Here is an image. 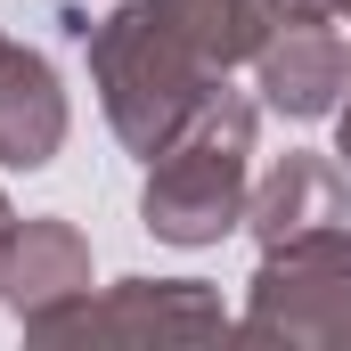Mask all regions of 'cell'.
I'll use <instances>...</instances> for the list:
<instances>
[{
    "label": "cell",
    "instance_id": "cell-1",
    "mask_svg": "<svg viewBox=\"0 0 351 351\" xmlns=\"http://www.w3.org/2000/svg\"><path fill=\"white\" fill-rule=\"evenodd\" d=\"M82 49H90V90L106 106V131L131 156L172 147L180 131L204 114V98L229 82V74L204 66V49L164 16V0H123V8L90 16Z\"/></svg>",
    "mask_w": 351,
    "mask_h": 351
},
{
    "label": "cell",
    "instance_id": "cell-2",
    "mask_svg": "<svg viewBox=\"0 0 351 351\" xmlns=\"http://www.w3.org/2000/svg\"><path fill=\"white\" fill-rule=\"evenodd\" d=\"M254 98L213 90L204 114L180 131L172 147L147 156L139 188V221L164 245H221L229 229H245V196H254Z\"/></svg>",
    "mask_w": 351,
    "mask_h": 351
},
{
    "label": "cell",
    "instance_id": "cell-3",
    "mask_svg": "<svg viewBox=\"0 0 351 351\" xmlns=\"http://www.w3.org/2000/svg\"><path fill=\"white\" fill-rule=\"evenodd\" d=\"M245 343H319L351 351V229H302L286 245H262V269L245 286Z\"/></svg>",
    "mask_w": 351,
    "mask_h": 351
},
{
    "label": "cell",
    "instance_id": "cell-4",
    "mask_svg": "<svg viewBox=\"0 0 351 351\" xmlns=\"http://www.w3.org/2000/svg\"><path fill=\"white\" fill-rule=\"evenodd\" d=\"M41 351H90V343H221L237 335V319L221 311L213 286L196 278H123L106 294H82L49 319L25 327Z\"/></svg>",
    "mask_w": 351,
    "mask_h": 351
},
{
    "label": "cell",
    "instance_id": "cell-5",
    "mask_svg": "<svg viewBox=\"0 0 351 351\" xmlns=\"http://www.w3.org/2000/svg\"><path fill=\"white\" fill-rule=\"evenodd\" d=\"M254 90H262L269 114L319 123V114L343 106V90H351V41L327 16H278V33L254 58Z\"/></svg>",
    "mask_w": 351,
    "mask_h": 351
},
{
    "label": "cell",
    "instance_id": "cell-6",
    "mask_svg": "<svg viewBox=\"0 0 351 351\" xmlns=\"http://www.w3.org/2000/svg\"><path fill=\"white\" fill-rule=\"evenodd\" d=\"M90 294V237L58 213H33V221H8L0 229V302L33 327L66 302Z\"/></svg>",
    "mask_w": 351,
    "mask_h": 351
},
{
    "label": "cell",
    "instance_id": "cell-7",
    "mask_svg": "<svg viewBox=\"0 0 351 351\" xmlns=\"http://www.w3.org/2000/svg\"><path fill=\"white\" fill-rule=\"evenodd\" d=\"M58 147H66L58 66L0 33V164L8 172H41V164H58Z\"/></svg>",
    "mask_w": 351,
    "mask_h": 351
},
{
    "label": "cell",
    "instance_id": "cell-8",
    "mask_svg": "<svg viewBox=\"0 0 351 351\" xmlns=\"http://www.w3.org/2000/svg\"><path fill=\"white\" fill-rule=\"evenodd\" d=\"M327 221H343V172H335L327 156H311V147H286V156L254 180V196H245L254 245H286V237L327 229Z\"/></svg>",
    "mask_w": 351,
    "mask_h": 351
},
{
    "label": "cell",
    "instance_id": "cell-9",
    "mask_svg": "<svg viewBox=\"0 0 351 351\" xmlns=\"http://www.w3.org/2000/svg\"><path fill=\"white\" fill-rule=\"evenodd\" d=\"M164 16L204 49L213 74H237V66L262 58V41L278 33L286 8H278V0H164Z\"/></svg>",
    "mask_w": 351,
    "mask_h": 351
},
{
    "label": "cell",
    "instance_id": "cell-10",
    "mask_svg": "<svg viewBox=\"0 0 351 351\" xmlns=\"http://www.w3.org/2000/svg\"><path fill=\"white\" fill-rule=\"evenodd\" d=\"M286 16H327V25H351V0H278Z\"/></svg>",
    "mask_w": 351,
    "mask_h": 351
},
{
    "label": "cell",
    "instance_id": "cell-11",
    "mask_svg": "<svg viewBox=\"0 0 351 351\" xmlns=\"http://www.w3.org/2000/svg\"><path fill=\"white\" fill-rule=\"evenodd\" d=\"M335 156L351 164V90H343V106H335Z\"/></svg>",
    "mask_w": 351,
    "mask_h": 351
},
{
    "label": "cell",
    "instance_id": "cell-12",
    "mask_svg": "<svg viewBox=\"0 0 351 351\" xmlns=\"http://www.w3.org/2000/svg\"><path fill=\"white\" fill-rule=\"evenodd\" d=\"M8 221H16V213H8V196H0V229H8Z\"/></svg>",
    "mask_w": 351,
    "mask_h": 351
}]
</instances>
